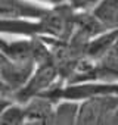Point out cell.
I'll use <instances>...</instances> for the list:
<instances>
[{"mask_svg": "<svg viewBox=\"0 0 118 125\" xmlns=\"http://www.w3.org/2000/svg\"><path fill=\"white\" fill-rule=\"evenodd\" d=\"M92 81H118V34L97 60L81 65L65 85Z\"/></svg>", "mask_w": 118, "mask_h": 125, "instance_id": "obj_1", "label": "cell"}, {"mask_svg": "<svg viewBox=\"0 0 118 125\" xmlns=\"http://www.w3.org/2000/svg\"><path fill=\"white\" fill-rule=\"evenodd\" d=\"M118 109V94L94 93L80 99L77 124H111Z\"/></svg>", "mask_w": 118, "mask_h": 125, "instance_id": "obj_2", "label": "cell"}, {"mask_svg": "<svg viewBox=\"0 0 118 125\" xmlns=\"http://www.w3.org/2000/svg\"><path fill=\"white\" fill-rule=\"evenodd\" d=\"M35 65L34 59H12L0 53V88L13 99L30 80Z\"/></svg>", "mask_w": 118, "mask_h": 125, "instance_id": "obj_3", "label": "cell"}, {"mask_svg": "<svg viewBox=\"0 0 118 125\" xmlns=\"http://www.w3.org/2000/svg\"><path fill=\"white\" fill-rule=\"evenodd\" d=\"M55 100L46 94L34 96L24 103L25 107V124L46 125L53 124L55 115Z\"/></svg>", "mask_w": 118, "mask_h": 125, "instance_id": "obj_4", "label": "cell"}, {"mask_svg": "<svg viewBox=\"0 0 118 125\" xmlns=\"http://www.w3.org/2000/svg\"><path fill=\"white\" fill-rule=\"evenodd\" d=\"M49 9L30 0H0V19L41 18Z\"/></svg>", "mask_w": 118, "mask_h": 125, "instance_id": "obj_5", "label": "cell"}, {"mask_svg": "<svg viewBox=\"0 0 118 125\" xmlns=\"http://www.w3.org/2000/svg\"><path fill=\"white\" fill-rule=\"evenodd\" d=\"M90 12L105 31L118 30V0H99Z\"/></svg>", "mask_w": 118, "mask_h": 125, "instance_id": "obj_6", "label": "cell"}, {"mask_svg": "<svg viewBox=\"0 0 118 125\" xmlns=\"http://www.w3.org/2000/svg\"><path fill=\"white\" fill-rule=\"evenodd\" d=\"M78 107H80V100H77V99L64 97V99L56 100L53 124H62V125L77 124Z\"/></svg>", "mask_w": 118, "mask_h": 125, "instance_id": "obj_7", "label": "cell"}, {"mask_svg": "<svg viewBox=\"0 0 118 125\" xmlns=\"http://www.w3.org/2000/svg\"><path fill=\"white\" fill-rule=\"evenodd\" d=\"M0 124L3 125H21L25 124V107L24 103L12 100L0 113Z\"/></svg>", "mask_w": 118, "mask_h": 125, "instance_id": "obj_8", "label": "cell"}, {"mask_svg": "<svg viewBox=\"0 0 118 125\" xmlns=\"http://www.w3.org/2000/svg\"><path fill=\"white\" fill-rule=\"evenodd\" d=\"M99 0H65V3L74 12H87L92 10Z\"/></svg>", "mask_w": 118, "mask_h": 125, "instance_id": "obj_9", "label": "cell"}, {"mask_svg": "<svg viewBox=\"0 0 118 125\" xmlns=\"http://www.w3.org/2000/svg\"><path fill=\"white\" fill-rule=\"evenodd\" d=\"M30 2L37 3V5H40L43 8L50 9V8H55V6H59V5L65 3V0H30Z\"/></svg>", "mask_w": 118, "mask_h": 125, "instance_id": "obj_10", "label": "cell"}, {"mask_svg": "<svg viewBox=\"0 0 118 125\" xmlns=\"http://www.w3.org/2000/svg\"><path fill=\"white\" fill-rule=\"evenodd\" d=\"M12 100H13V99H12L9 94H6L2 88H0V113L3 112V109H5V107L12 102Z\"/></svg>", "mask_w": 118, "mask_h": 125, "instance_id": "obj_11", "label": "cell"}, {"mask_svg": "<svg viewBox=\"0 0 118 125\" xmlns=\"http://www.w3.org/2000/svg\"><path fill=\"white\" fill-rule=\"evenodd\" d=\"M111 124H118V109H117V112H115V115H114V118H112V122Z\"/></svg>", "mask_w": 118, "mask_h": 125, "instance_id": "obj_12", "label": "cell"}]
</instances>
